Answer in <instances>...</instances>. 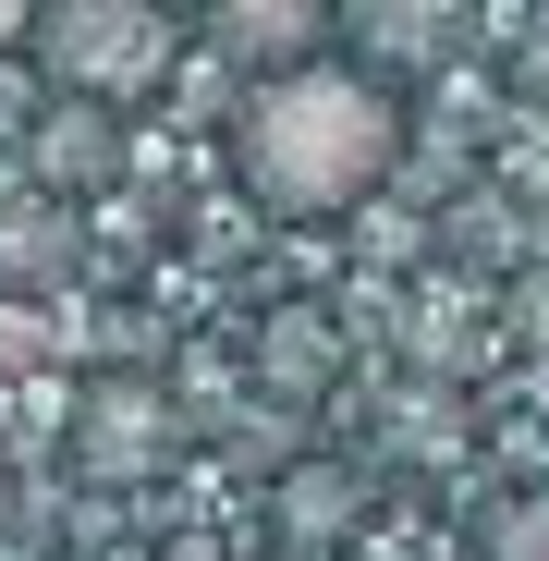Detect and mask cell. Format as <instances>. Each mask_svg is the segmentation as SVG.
Returning <instances> with one entry per match:
<instances>
[{"instance_id": "1", "label": "cell", "mask_w": 549, "mask_h": 561, "mask_svg": "<svg viewBox=\"0 0 549 561\" xmlns=\"http://www.w3.org/2000/svg\"><path fill=\"white\" fill-rule=\"evenodd\" d=\"M403 159V111L379 73L354 61H306V73H256L232 111V171L268 220H342L391 183Z\"/></svg>"}, {"instance_id": "2", "label": "cell", "mask_w": 549, "mask_h": 561, "mask_svg": "<svg viewBox=\"0 0 549 561\" xmlns=\"http://www.w3.org/2000/svg\"><path fill=\"white\" fill-rule=\"evenodd\" d=\"M25 49H37V73L61 85V99H85V111H135L147 85L183 61V25L147 13V0H49V13L25 25Z\"/></svg>"}, {"instance_id": "3", "label": "cell", "mask_w": 549, "mask_h": 561, "mask_svg": "<svg viewBox=\"0 0 549 561\" xmlns=\"http://www.w3.org/2000/svg\"><path fill=\"white\" fill-rule=\"evenodd\" d=\"M208 37L220 49H256L268 73H306L318 61V13H306V0H232V13H208Z\"/></svg>"}, {"instance_id": "4", "label": "cell", "mask_w": 549, "mask_h": 561, "mask_svg": "<svg viewBox=\"0 0 549 561\" xmlns=\"http://www.w3.org/2000/svg\"><path fill=\"white\" fill-rule=\"evenodd\" d=\"M147 439H159L147 391H99L85 403V463H99V477H147Z\"/></svg>"}, {"instance_id": "5", "label": "cell", "mask_w": 549, "mask_h": 561, "mask_svg": "<svg viewBox=\"0 0 549 561\" xmlns=\"http://www.w3.org/2000/svg\"><path fill=\"white\" fill-rule=\"evenodd\" d=\"M111 159H123V135H111V111H61V123L37 135V171L61 183V196H73V183H111Z\"/></svg>"}, {"instance_id": "6", "label": "cell", "mask_w": 549, "mask_h": 561, "mask_svg": "<svg viewBox=\"0 0 549 561\" xmlns=\"http://www.w3.org/2000/svg\"><path fill=\"white\" fill-rule=\"evenodd\" d=\"M330 354H342V342H330V318H318V306L268 318V379H282V391H318V379H330Z\"/></svg>"}, {"instance_id": "7", "label": "cell", "mask_w": 549, "mask_h": 561, "mask_svg": "<svg viewBox=\"0 0 549 561\" xmlns=\"http://www.w3.org/2000/svg\"><path fill=\"white\" fill-rule=\"evenodd\" d=\"M489 561H549V489L501 501V525H489Z\"/></svg>"}]
</instances>
